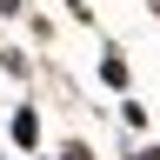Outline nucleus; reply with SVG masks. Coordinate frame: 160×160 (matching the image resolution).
I'll list each match as a JSON object with an SVG mask.
<instances>
[{"label":"nucleus","instance_id":"nucleus-2","mask_svg":"<svg viewBox=\"0 0 160 160\" xmlns=\"http://www.w3.org/2000/svg\"><path fill=\"white\" fill-rule=\"evenodd\" d=\"M100 80H107V87H127V60L107 53V60H100Z\"/></svg>","mask_w":160,"mask_h":160},{"label":"nucleus","instance_id":"nucleus-3","mask_svg":"<svg viewBox=\"0 0 160 160\" xmlns=\"http://www.w3.org/2000/svg\"><path fill=\"white\" fill-rule=\"evenodd\" d=\"M127 160H160V147H140V153H127Z\"/></svg>","mask_w":160,"mask_h":160},{"label":"nucleus","instance_id":"nucleus-1","mask_svg":"<svg viewBox=\"0 0 160 160\" xmlns=\"http://www.w3.org/2000/svg\"><path fill=\"white\" fill-rule=\"evenodd\" d=\"M13 140H20V147H33V140H40V113L20 107V113H13Z\"/></svg>","mask_w":160,"mask_h":160}]
</instances>
